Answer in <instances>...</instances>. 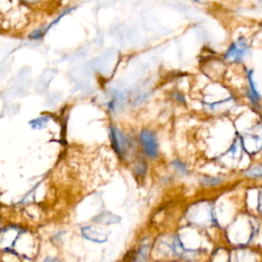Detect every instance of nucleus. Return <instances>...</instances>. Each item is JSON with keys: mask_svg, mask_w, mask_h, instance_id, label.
Segmentation results:
<instances>
[{"mask_svg": "<svg viewBox=\"0 0 262 262\" xmlns=\"http://www.w3.org/2000/svg\"><path fill=\"white\" fill-rule=\"evenodd\" d=\"M38 244L35 235L18 226H7L0 231V250L31 259L37 253Z\"/></svg>", "mask_w": 262, "mask_h": 262, "instance_id": "obj_1", "label": "nucleus"}, {"mask_svg": "<svg viewBox=\"0 0 262 262\" xmlns=\"http://www.w3.org/2000/svg\"><path fill=\"white\" fill-rule=\"evenodd\" d=\"M248 50H249V47L246 40L241 38L231 44V46L229 47V49L225 54V58L233 61H238L245 56Z\"/></svg>", "mask_w": 262, "mask_h": 262, "instance_id": "obj_2", "label": "nucleus"}, {"mask_svg": "<svg viewBox=\"0 0 262 262\" xmlns=\"http://www.w3.org/2000/svg\"><path fill=\"white\" fill-rule=\"evenodd\" d=\"M140 138H141V141H142V144L144 146L146 154L150 158H156L158 155V143H157L155 135L151 132L144 130L141 132Z\"/></svg>", "mask_w": 262, "mask_h": 262, "instance_id": "obj_3", "label": "nucleus"}, {"mask_svg": "<svg viewBox=\"0 0 262 262\" xmlns=\"http://www.w3.org/2000/svg\"><path fill=\"white\" fill-rule=\"evenodd\" d=\"M82 235L90 241L96 243H102L106 241V233H104L100 228H96L93 226H85L81 228Z\"/></svg>", "mask_w": 262, "mask_h": 262, "instance_id": "obj_4", "label": "nucleus"}, {"mask_svg": "<svg viewBox=\"0 0 262 262\" xmlns=\"http://www.w3.org/2000/svg\"><path fill=\"white\" fill-rule=\"evenodd\" d=\"M112 138L114 142L115 149L119 155H123L125 148H126V139L122 135L120 131H118L116 128H112Z\"/></svg>", "mask_w": 262, "mask_h": 262, "instance_id": "obj_5", "label": "nucleus"}, {"mask_svg": "<svg viewBox=\"0 0 262 262\" xmlns=\"http://www.w3.org/2000/svg\"><path fill=\"white\" fill-rule=\"evenodd\" d=\"M48 121H49V117L48 116H41L39 118H36V119L30 121V125H31V127L33 129L41 130V129L46 127Z\"/></svg>", "mask_w": 262, "mask_h": 262, "instance_id": "obj_6", "label": "nucleus"}, {"mask_svg": "<svg viewBox=\"0 0 262 262\" xmlns=\"http://www.w3.org/2000/svg\"><path fill=\"white\" fill-rule=\"evenodd\" d=\"M17 1L31 8H41L50 2V0H17Z\"/></svg>", "mask_w": 262, "mask_h": 262, "instance_id": "obj_7", "label": "nucleus"}, {"mask_svg": "<svg viewBox=\"0 0 262 262\" xmlns=\"http://www.w3.org/2000/svg\"><path fill=\"white\" fill-rule=\"evenodd\" d=\"M249 82H250V87H251V99L253 102H256L259 99V94L257 93L255 86H254V82L252 79V73H249Z\"/></svg>", "mask_w": 262, "mask_h": 262, "instance_id": "obj_8", "label": "nucleus"}, {"mask_svg": "<svg viewBox=\"0 0 262 262\" xmlns=\"http://www.w3.org/2000/svg\"><path fill=\"white\" fill-rule=\"evenodd\" d=\"M247 174L249 176H262V166H257V167H254L252 169H250Z\"/></svg>", "mask_w": 262, "mask_h": 262, "instance_id": "obj_9", "label": "nucleus"}, {"mask_svg": "<svg viewBox=\"0 0 262 262\" xmlns=\"http://www.w3.org/2000/svg\"><path fill=\"white\" fill-rule=\"evenodd\" d=\"M175 166L179 167L182 171H184V166H183V165H181V163H178V162H177V163H175Z\"/></svg>", "mask_w": 262, "mask_h": 262, "instance_id": "obj_10", "label": "nucleus"}]
</instances>
